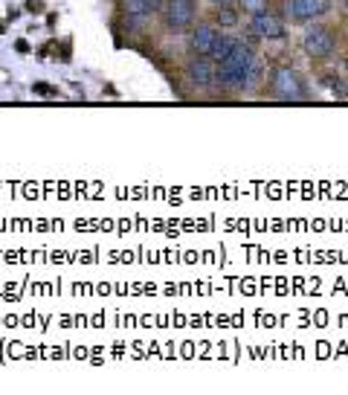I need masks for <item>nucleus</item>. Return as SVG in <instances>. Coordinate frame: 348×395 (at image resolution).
<instances>
[{"mask_svg": "<svg viewBox=\"0 0 348 395\" xmlns=\"http://www.w3.org/2000/svg\"><path fill=\"white\" fill-rule=\"evenodd\" d=\"M253 49L232 38V47L224 56V61H218V82L227 88H250V64H253Z\"/></svg>", "mask_w": 348, "mask_h": 395, "instance_id": "1", "label": "nucleus"}, {"mask_svg": "<svg viewBox=\"0 0 348 395\" xmlns=\"http://www.w3.org/2000/svg\"><path fill=\"white\" fill-rule=\"evenodd\" d=\"M273 90H276L279 99H293V102L305 96V88H302L299 76H296L293 67H279L273 73Z\"/></svg>", "mask_w": 348, "mask_h": 395, "instance_id": "2", "label": "nucleus"}, {"mask_svg": "<svg viewBox=\"0 0 348 395\" xmlns=\"http://www.w3.org/2000/svg\"><path fill=\"white\" fill-rule=\"evenodd\" d=\"M302 47H305V52L311 59H325V56H331L334 52V35L328 33V30H323V26H311V30L305 33V38H302Z\"/></svg>", "mask_w": 348, "mask_h": 395, "instance_id": "3", "label": "nucleus"}, {"mask_svg": "<svg viewBox=\"0 0 348 395\" xmlns=\"http://www.w3.org/2000/svg\"><path fill=\"white\" fill-rule=\"evenodd\" d=\"M195 20V0H166V26L186 30Z\"/></svg>", "mask_w": 348, "mask_h": 395, "instance_id": "4", "label": "nucleus"}, {"mask_svg": "<svg viewBox=\"0 0 348 395\" xmlns=\"http://www.w3.org/2000/svg\"><path fill=\"white\" fill-rule=\"evenodd\" d=\"M331 9V0H290L287 15L293 20H313L319 15H325Z\"/></svg>", "mask_w": 348, "mask_h": 395, "instance_id": "5", "label": "nucleus"}, {"mask_svg": "<svg viewBox=\"0 0 348 395\" xmlns=\"http://www.w3.org/2000/svg\"><path fill=\"white\" fill-rule=\"evenodd\" d=\"M218 38H221V33L215 30V26L200 23V26H195V33H192V47H195L198 56H212V49H215Z\"/></svg>", "mask_w": 348, "mask_h": 395, "instance_id": "6", "label": "nucleus"}, {"mask_svg": "<svg viewBox=\"0 0 348 395\" xmlns=\"http://www.w3.org/2000/svg\"><path fill=\"white\" fill-rule=\"evenodd\" d=\"M253 33L258 35V38H282L284 35V26H282V20L279 18H273V15H267V12H258V15H253Z\"/></svg>", "mask_w": 348, "mask_h": 395, "instance_id": "7", "label": "nucleus"}, {"mask_svg": "<svg viewBox=\"0 0 348 395\" xmlns=\"http://www.w3.org/2000/svg\"><path fill=\"white\" fill-rule=\"evenodd\" d=\"M189 78L198 85H212V82H218V67L212 64L209 56H200V59L189 61Z\"/></svg>", "mask_w": 348, "mask_h": 395, "instance_id": "8", "label": "nucleus"}, {"mask_svg": "<svg viewBox=\"0 0 348 395\" xmlns=\"http://www.w3.org/2000/svg\"><path fill=\"white\" fill-rule=\"evenodd\" d=\"M160 9H163V0H125V12H128L133 26H137L140 20H145V18H151Z\"/></svg>", "mask_w": 348, "mask_h": 395, "instance_id": "9", "label": "nucleus"}, {"mask_svg": "<svg viewBox=\"0 0 348 395\" xmlns=\"http://www.w3.org/2000/svg\"><path fill=\"white\" fill-rule=\"evenodd\" d=\"M218 23L221 26H235L238 23V15L229 6H218Z\"/></svg>", "mask_w": 348, "mask_h": 395, "instance_id": "10", "label": "nucleus"}, {"mask_svg": "<svg viewBox=\"0 0 348 395\" xmlns=\"http://www.w3.org/2000/svg\"><path fill=\"white\" fill-rule=\"evenodd\" d=\"M241 6H244V12H250V15H258V12L267 9V0H241Z\"/></svg>", "mask_w": 348, "mask_h": 395, "instance_id": "11", "label": "nucleus"}, {"mask_svg": "<svg viewBox=\"0 0 348 395\" xmlns=\"http://www.w3.org/2000/svg\"><path fill=\"white\" fill-rule=\"evenodd\" d=\"M325 85H328V88H331V90H334L337 96H345V88H342V85L337 82V78H325Z\"/></svg>", "mask_w": 348, "mask_h": 395, "instance_id": "12", "label": "nucleus"}, {"mask_svg": "<svg viewBox=\"0 0 348 395\" xmlns=\"http://www.w3.org/2000/svg\"><path fill=\"white\" fill-rule=\"evenodd\" d=\"M212 4H215V6H229L232 0H212Z\"/></svg>", "mask_w": 348, "mask_h": 395, "instance_id": "13", "label": "nucleus"}, {"mask_svg": "<svg viewBox=\"0 0 348 395\" xmlns=\"http://www.w3.org/2000/svg\"><path fill=\"white\" fill-rule=\"evenodd\" d=\"M345 9H348V0H345Z\"/></svg>", "mask_w": 348, "mask_h": 395, "instance_id": "14", "label": "nucleus"}]
</instances>
